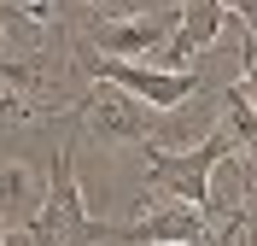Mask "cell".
<instances>
[{
	"instance_id": "1",
	"label": "cell",
	"mask_w": 257,
	"mask_h": 246,
	"mask_svg": "<svg viewBox=\"0 0 257 246\" xmlns=\"http://www.w3.org/2000/svg\"><path fill=\"white\" fill-rule=\"evenodd\" d=\"M30 234H35V246H111V223H99L88 211V199H82L76 141H59V158H53V176H47V199L30 217Z\"/></svg>"
},
{
	"instance_id": "2",
	"label": "cell",
	"mask_w": 257,
	"mask_h": 246,
	"mask_svg": "<svg viewBox=\"0 0 257 246\" xmlns=\"http://www.w3.org/2000/svg\"><path fill=\"white\" fill-rule=\"evenodd\" d=\"M234 152H240V147H234V129H228V123L210 129L205 141L181 147V152L146 147V182L164 188V194H176L181 205H193V211H210V176H216Z\"/></svg>"
},
{
	"instance_id": "3",
	"label": "cell",
	"mask_w": 257,
	"mask_h": 246,
	"mask_svg": "<svg viewBox=\"0 0 257 246\" xmlns=\"http://www.w3.org/2000/svg\"><path fill=\"white\" fill-rule=\"evenodd\" d=\"M76 70L94 76V82H111L123 94H135L141 106H152V112H176V106H187V100L205 88V76L193 65H181V70H170V65H128V59L94 53L88 41H76Z\"/></svg>"
},
{
	"instance_id": "4",
	"label": "cell",
	"mask_w": 257,
	"mask_h": 246,
	"mask_svg": "<svg viewBox=\"0 0 257 246\" xmlns=\"http://www.w3.org/2000/svg\"><path fill=\"white\" fill-rule=\"evenodd\" d=\"M170 35H176V12H128V18L88 24V47H94V53H105V59L146 65V59L170 53Z\"/></svg>"
},
{
	"instance_id": "5",
	"label": "cell",
	"mask_w": 257,
	"mask_h": 246,
	"mask_svg": "<svg viewBox=\"0 0 257 246\" xmlns=\"http://www.w3.org/2000/svg\"><path fill=\"white\" fill-rule=\"evenodd\" d=\"M76 117H88V129L99 135V141H141V147H152V106H141L135 94H123V88H111V82H99L94 94L76 106Z\"/></svg>"
},
{
	"instance_id": "6",
	"label": "cell",
	"mask_w": 257,
	"mask_h": 246,
	"mask_svg": "<svg viewBox=\"0 0 257 246\" xmlns=\"http://www.w3.org/2000/svg\"><path fill=\"white\" fill-rule=\"evenodd\" d=\"M111 246H210L205 211L176 205V211H146L135 223H111Z\"/></svg>"
},
{
	"instance_id": "7",
	"label": "cell",
	"mask_w": 257,
	"mask_h": 246,
	"mask_svg": "<svg viewBox=\"0 0 257 246\" xmlns=\"http://www.w3.org/2000/svg\"><path fill=\"white\" fill-rule=\"evenodd\" d=\"M41 199H47V188L35 182L30 164H6L0 170V223H30L41 211Z\"/></svg>"
},
{
	"instance_id": "8",
	"label": "cell",
	"mask_w": 257,
	"mask_h": 246,
	"mask_svg": "<svg viewBox=\"0 0 257 246\" xmlns=\"http://www.w3.org/2000/svg\"><path fill=\"white\" fill-rule=\"evenodd\" d=\"M53 24H59V6H53V0H12V30L47 35Z\"/></svg>"
},
{
	"instance_id": "9",
	"label": "cell",
	"mask_w": 257,
	"mask_h": 246,
	"mask_svg": "<svg viewBox=\"0 0 257 246\" xmlns=\"http://www.w3.org/2000/svg\"><path fill=\"white\" fill-rule=\"evenodd\" d=\"M82 12L94 18V24H105V18H128V12H141V0H76Z\"/></svg>"
},
{
	"instance_id": "10",
	"label": "cell",
	"mask_w": 257,
	"mask_h": 246,
	"mask_svg": "<svg viewBox=\"0 0 257 246\" xmlns=\"http://www.w3.org/2000/svg\"><path fill=\"white\" fill-rule=\"evenodd\" d=\"M240 100H245V106H257V47L245 53V82H240Z\"/></svg>"
},
{
	"instance_id": "11",
	"label": "cell",
	"mask_w": 257,
	"mask_h": 246,
	"mask_svg": "<svg viewBox=\"0 0 257 246\" xmlns=\"http://www.w3.org/2000/svg\"><path fill=\"white\" fill-rule=\"evenodd\" d=\"M0 35H6V18H0Z\"/></svg>"
},
{
	"instance_id": "12",
	"label": "cell",
	"mask_w": 257,
	"mask_h": 246,
	"mask_svg": "<svg viewBox=\"0 0 257 246\" xmlns=\"http://www.w3.org/2000/svg\"><path fill=\"white\" fill-rule=\"evenodd\" d=\"M0 229H6V223H0Z\"/></svg>"
},
{
	"instance_id": "13",
	"label": "cell",
	"mask_w": 257,
	"mask_h": 246,
	"mask_svg": "<svg viewBox=\"0 0 257 246\" xmlns=\"http://www.w3.org/2000/svg\"><path fill=\"white\" fill-rule=\"evenodd\" d=\"M251 112H257V106H251Z\"/></svg>"
}]
</instances>
